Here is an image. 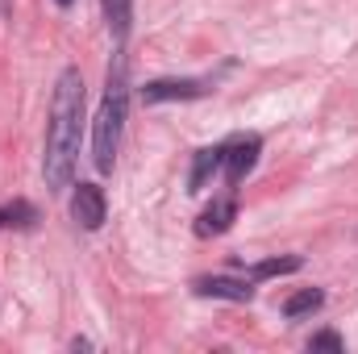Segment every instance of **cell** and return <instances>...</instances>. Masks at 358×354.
Masks as SVG:
<instances>
[{
  "label": "cell",
  "instance_id": "obj_14",
  "mask_svg": "<svg viewBox=\"0 0 358 354\" xmlns=\"http://www.w3.org/2000/svg\"><path fill=\"white\" fill-rule=\"evenodd\" d=\"M59 4H71V0H59Z\"/></svg>",
  "mask_w": 358,
  "mask_h": 354
},
{
  "label": "cell",
  "instance_id": "obj_10",
  "mask_svg": "<svg viewBox=\"0 0 358 354\" xmlns=\"http://www.w3.org/2000/svg\"><path fill=\"white\" fill-rule=\"evenodd\" d=\"M325 304V292L321 288H304V292H292L283 300V317H304V313H317Z\"/></svg>",
  "mask_w": 358,
  "mask_h": 354
},
{
  "label": "cell",
  "instance_id": "obj_4",
  "mask_svg": "<svg viewBox=\"0 0 358 354\" xmlns=\"http://www.w3.org/2000/svg\"><path fill=\"white\" fill-rule=\"evenodd\" d=\"M104 213H108V204H104V192H100L96 183H80V187L71 192V217H76L84 229H100V225H104Z\"/></svg>",
  "mask_w": 358,
  "mask_h": 354
},
{
  "label": "cell",
  "instance_id": "obj_11",
  "mask_svg": "<svg viewBox=\"0 0 358 354\" xmlns=\"http://www.w3.org/2000/svg\"><path fill=\"white\" fill-rule=\"evenodd\" d=\"M304 259L300 255H287V259H267V263H255L250 267V279H271V275H292V271H300Z\"/></svg>",
  "mask_w": 358,
  "mask_h": 354
},
{
  "label": "cell",
  "instance_id": "obj_1",
  "mask_svg": "<svg viewBox=\"0 0 358 354\" xmlns=\"http://www.w3.org/2000/svg\"><path fill=\"white\" fill-rule=\"evenodd\" d=\"M80 134H84V80L76 67H67L55 84L50 100V125H46V155L42 176L50 192H63L71 183L76 159H80Z\"/></svg>",
  "mask_w": 358,
  "mask_h": 354
},
{
  "label": "cell",
  "instance_id": "obj_5",
  "mask_svg": "<svg viewBox=\"0 0 358 354\" xmlns=\"http://www.w3.org/2000/svg\"><path fill=\"white\" fill-rule=\"evenodd\" d=\"M196 296H213V300H234V304H246L255 296V288L246 279H229V275H200L192 283Z\"/></svg>",
  "mask_w": 358,
  "mask_h": 354
},
{
  "label": "cell",
  "instance_id": "obj_7",
  "mask_svg": "<svg viewBox=\"0 0 358 354\" xmlns=\"http://www.w3.org/2000/svg\"><path fill=\"white\" fill-rule=\"evenodd\" d=\"M234 217H238V200H234V196H221V200H213V204L200 213L196 234H200V238H217V234H225V229L234 225Z\"/></svg>",
  "mask_w": 358,
  "mask_h": 354
},
{
  "label": "cell",
  "instance_id": "obj_13",
  "mask_svg": "<svg viewBox=\"0 0 358 354\" xmlns=\"http://www.w3.org/2000/svg\"><path fill=\"white\" fill-rule=\"evenodd\" d=\"M308 351H346V342H342V338H338L334 330H325V334H313Z\"/></svg>",
  "mask_w": 358,
  "mask_h": 354
},
{
  "label": "cell",
  "instance_id": "obj_2",
  "mask_svg": "<svg viewBox=\"0 0 358 354\" xmlns=\"http://www.w3.org/2000/svg\"><path fill=\"white\" fill-rule=\"evenodd\" d=\"M125 113H129V84H125V59L117 55L108 67V88L100 100L96 125H92V163L96 171H113L117 150H121V129H125Z\"/></svg>",
  "mask_w": 358,
  "mask_h": 354
},
{
  "label": "cell",
  "instance_id": "obj_8",
  "mask_svg": "<svg viewBox=\"0 0 358 354\" xmlns=\"http://www.w3.org/2000/svg\"><path fill=\"white\" fill-rule=\"evenodd\" d=\"M221 167H225V146H204V150H196V159H192V176H187V192H204L208 179L217 176Z\"/></svg>",
  "mask_w": 358,
  "mask_h": 354
},
{
  "label": "cell",
  "instance_id": "obj_9",
  "mask_svg": "<svg viewBox=\"0 0 358 354\" xmlns=\"http://www.w3.org/2000/svg\"><path fill=\"white\" fill-rule=\"evenodd\" d=\"M104 4V21H108V34L117 42H125L129 34V21H134V0H100Z\"/></svg>",
  "mask_w": 358,
  "mask_h": 354
},
{
  "label": "cell",
  "instance_id": "obj_12",
  "mask_svg": "<svg viewBox=\"0 0 358 354\" xmlns=\"http://www.w3.org/2000/svg\"><path fill=\"white\" fill-rule=\"evenodd\" d=\"M34 221H38V208H34V204H25V200H17V204H4V208H0V229H4V225L29 229Z\"/></svg>",
  "mask_w": 358,
  "mask_h": 354
},
{
  "label": "cell",
  "instance_id": "obj_6",
  "mask_svg": "<svg viewBox=\"0 0 358 354\" xmlns=\"http://www.w3.org/2000/svg\"><path fill=\"white\" fill-rule=\"evenodd\" d=\"M204 92H208L204 80H155V84L142 88V100H146V104H163V100H196V96H204Z\"/></svg>",
  "mask_w": 358,
  "mask_h": 354
},
{
  "label": "cell",
  "instance_id": "obj_15",
  "mask_svg": "<svg viewBox=\"0 0 358 354\" xmlns=\"http://www.w3.org/2000/svg\"><path fill=\"white\" fill-rule=\"evenodd\" d=\"M0 4H4V0H0Z\"/></svg>",
  "mask_w": 358,
  "mask_h": 354
},
{
  "label": "cell",
  "instance_id": "obj_3",
  "mask_svg": "<svg viewBox=\"0 0 358 354\" xmlns=\"http://www.w3.org/2000/svg\"><path fill=\"white\" fill-rule=\"evenodd\" d=\"M259 155H263V138H255V134H242V138H234L229 146H225V179L238 187L242 179L255 171V163H259Z\"/></svg>",
  "mask_w": 358,
  "mask_h": 354
}]
</instances>
